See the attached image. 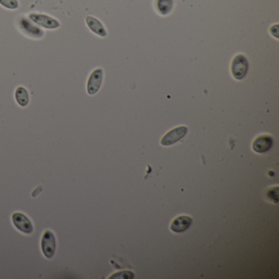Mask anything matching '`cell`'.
Here are the masks:
<instances>
[{
  "mask_svg": "<svg viewBox=\"0 0 279 279\" xmlns=\"http://www.w3.org/2000/svg\"><path fill=\"white\" fill-rule=\"evenodd\" d=\"M248 68V60L243 54L235 56L231 63V72L236 80H241L244 79L247 74Z\"/></svg>",
  "mask_w": 279,
  "mask_h": 279,
  "instance_id": "obj_1",
  "label": "cell"
},
{
  "mask_svg": "<svg viewBox=\"0 0 279 279\" xmlns=\"http://www.w3.org/2000/svg\"><path fill=\"white\" fill-rule=\"evenodd\" d=\"M57 250L55 234L50 230L45 231L41 238V250L47 259H52Z\"/></svg>",
  "mask_w": 279,
  "mask_h": 279,
  "instance_id": "obj_2",
  "label": "cell"
},
{
  "mask_svg": "<svg viewBox=\"0 0 279 279\" xmlns=\"http://www.w3.org/2000/svg\"><path fill=\"white\" fill-rule=\"evenodd\" d=\"M29 19L39 27L47 30H55L60 27V23L51 16L43 14H31Z\"/></svg>",
  "mask_w": 279,
  "mask_h": 279,
  "instance_id": "obj_3",
  "label": "cell"
},
{
  "mask_svg": "<svg viewBox=\"0 0 279 279\" xmlns=\"http://www.w3.org/2000/svg\"><path fill=\"white\" fill-rule=\"evenodd\" d=\"M13 224L18 231L24 234H31L34 232V225L27 215L21 212H15L12 215Z\"/></svg>",
  "mask_w": 279,
  "mask_h": 279,
  "instance_id": "obj_4",
  "label": "cell"
},
{
  "mask_svg": "<svg viewBox=\"0 0 279 279\" xmlns=\"http://www.w3.org/2000/svg\"><path fill=\"white\" fill-rule=\"evenodd\" d=\"M103 80V70L97 68L92 71L87 81V93L89 95H94L99 91Z\"/></svg>",
  "mask_w": 279,
  "mask_h": 279,
  "instance_id": "obj_5",
  "label": "cell"
},
{
  "mask_svg": "<svg viewBox=\"0 0 279 279\" xmlns=\"http://www.w3.org/2000/svg\"><path fill=\"white\" fill-rule=\"evenodd\" d=\"M188 128L184 125L172 128L163 136L161 140V144L164 147L171 146L184 137L188 133Z\"/></svg>",
  "mask_w": 279,
  "mask_h": 279,
  "instance_id": "obj_6",
  "label": "cell"
},
{
  "mask_svg": "<svg viewBox=\"0 0 279 279\" xmlns=\"http://www.w3.org/2000/svg\"><path fill=\"white\" fill-rule=\"evenodd\" d=\"M20 28L23 31V33L31 38L40 39L45 36V32L43 30L35 25L33 22L27 18H22L20 21Z\"/></svg>",
  "mask_w": 279,
  "mask_h": 279,
  "instance_id": "obj_7",
  "label": "cell"
},
{
  "mask_svg": "<svg viewBox=\"0 0 279 279\" xmlns=\"http://www.w3.org/2000/svg\"><path fill=\"white\" fill-rule=\"evenodd\" d=\"M273 140L270 135L262 134L255 137L252 143L253 151L257 153H265L272 149Z\"/></svg>",
  "mask_w": 279,
  "mask_h": 279,
  "instance_id": "obj_8",
  "label": "cell"
},
{
  "mask_svg": "<svg viewBox=\"0 0 279 279\" xmlns=\"http://www.w3.org/2000/svg\"><path fill=\"white\" fill-rule=\"evenodd\" d=\"M193 223V219L188 215H180L174 219L171 224V229L174 233H183L189 229Z\"/></svg>",
  "mask_w": 279,
  "mask_h": 279,
  "instance_id": "obj_9",
  "label": "cell"
},
{
  "mask_svg": "<svg viewBox=\"0 0 279 279\" xmlns=\"http://www.w3.org/2000/svg\"><path fill=\"white\" fill-rule=\"evenodd\" d=\"M85 23L89 29L97 36L100 37H106L107 36V32L105 29L104 26L97 18H93L92 16H87Z\"/></svg>",
  "mask_w": 279,
  "mask_h": 279,
  "instance_id": "obj_10",
  "label": "cell"
},
{
  "mask_svg": "<svg viewBox=\"0 0 279 279\" xmlns=\"http://www.w3.org/2000/svg\"><path fill=\"white\" fill-rule=\"evenodd\" d=\"M16 102L22 107H26L29 104L30 95L27 89L23 86H19L15 91Z\"/></svg>",
  "mask_w": 279,
  "mask_h": 279,
  "instance_id": "obj_11",
  "label": "cell"
},
{
  "mask_svg": "<svg viewBox=\"0 0 279 279\" xmlns=\"http://www.w3.org/2000/svg\"><path fill=\"white\" fill-rule=\"evenodd\" d=\"M173 0H158V9L160 14L167 15L173 9Z\"/></svg>",
  "mask_w": 279,
  "mask_h": 279,
  "instance_id": "obj_12",
  "label": "cell"
},
{
  "mask_svg": "<svg viewBox=\"0 0 279 279\" xmlns=\"http://www.w3.org/2000/svg\"><path fill=\"white\" fill-rule=\"evenodd\" d=\"M0 5L9 10H16L19 8L18 0H0Z\"/></svg>",
  "mask_w": 279,
  "mask_h": 279,
  "instance_id": "obj_13",
  "label": "cell"
}]
</instances>
